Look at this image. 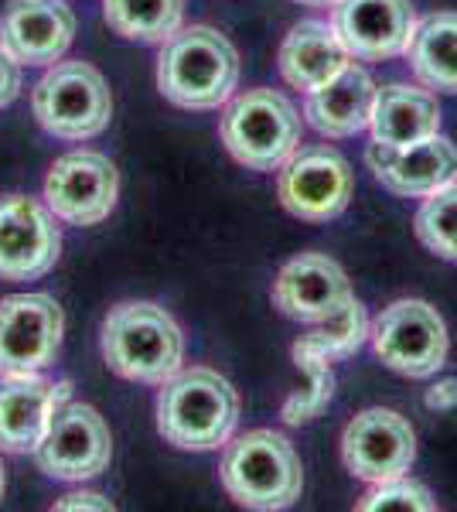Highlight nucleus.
Here are the masks:
<instances>
[{
  "instance_id": "8",
  "label": "nucleus",
  "mask_w": 457,
  "mask_h": 512,
  "mask_svg": "<svg viewBox=\"0 0 457 512\" xmlns=\"http://www.w3.org/2000/svg\"><path fill=\"white\" fill-rule=\"evenodd\" d=\"M113 458V437L96 407L62 403L35 448L38 468L55 482H89L103 475Z\"/></svg>"
},
{
  "instance_id": "22",
  "label": "nucleus",
  "mask_w": 457,
  "mask_h": 512,
  "mask_svg": "<svg viewBox=\"0 0 457 512\" xmlns=\"http://www.w3.org/2000/svg\"><path fill=\"white\" fill-rule=\"evenodd\" d=\"M406 55L423 86L457 96V11H437L417 21Z\"/></svg>"
},
{
  "instance_id": "10",
  "label": "nucleus",
  "mask_w": 457,
  "mask_h": 512,
  "mask_svg": "<svg viewBox=\"0 0 457 512\" xmlns=\"http://www.w3.org/2000/svg\"><path fill=\"white\" fill-rule=\"evenodd\" d=\"M277 192L290 216L304 222H328L348 209L355 178L348 161L331 147H297L294 158L280 168Z\"/></svg>"
},
{
  "instance_id": "24",
  "label": "nucleus",
  "mask_w": 457,
  "mask_h": 512,
  "mask_svg": "<svg viewBox=\"0 0 457 512\" xmlns=\"http://www.w3.org/2000/svg\"><path fill=\"white\" fill-rule=\"evenodd\" d=\"M365 338H369V315H365L362 301L352 297L342 311H335L331 318L311 325V332L301 335L297 342H304L307 349L324 355L328 362H338V359H348V355L359 352L365 345Z\"/></svg>"
},
{
  "instance_id": "6",
  "label": "nucleus",
  "mask_w": 457,
  "mask_h": 512,
  "mask_svg": "<svg viewBox=\"0 0 457 512\" xmlns=\"http://www.w3.org/2000/svg\"><path fill=\"white\" fill-rule=\"evenodd\" d=\"M31 110L45 134L58 140H93L110 127L113 96L103 72L89 62L58 59L38 79Z\"/></svg>"
},
{
  "instance_id": "27",
  "label": "nucleus",
  "mask_w": 457,
  "mask_h": 512,
  "mask_svg": "<svg viewBox=\"0 0 457 512\" xmlns=\"http://www.w3.org/2000/svg\"><path fill=\"white\" fill-rule=\"evenodd\" d=\"M359 509L362 512H379V509L434 512L437 502L420 482H413V478H406V475H396V478H386V482H376V489L359 502Z\"/></svg>"
},
{
  "instance_id": "18",
  "label": "nucleus",
  "mask_w": 457,
  "mask_h": 512,
  "mask_svg": "<svg viewBox=\"0 0 457 512\" xmlns=\"http://www.w3.org/2000/svg\"><path fill=\"white\" fill-rule=\"evenodd\" d=\"M379 185L403 198H427L457 181V147L447 137H427L410 147H379L365 154Z\"/></svg>"
},
{
  "instance_id": "26",
  "label": "nucleus",
  "mask_w": 457,
  "mask_h": 512,
  "mask_svg": "<svg viewBox=\"0 0 457 512\" xmlns=\"http://www.w3.org/2000/svg\"><path fill=\"white\" fill-rule=\"evenodd\" d=\"M413 229H417V239L430 253L457 263V181L423 198Z\"/></svg>"
},
{
  "instance_id": "11",
  "label": "nucleus",
  "mask_w": 457,
  "mask_h": 512,
  "mask_svg": "<svg viewBox=\"0 0 457 512\" xmlns=\"http://www.w3.org/2000/svg\"><path fill=\"white\" fill-rule=\"evenodd\" d=\"M116 195H120L116 164L99 151L65 154L45 178V205L58 222L69 226H99L110 219Z\"/></svg>"
},
{
  "instance_id": "19",
  "label": "nucleus",
  "mask_w": 457,
  "mask_h": 512,
  "mask_svg": "<svg viewBox=\"0 0 457 512\" xmlns=\"http://www.w3.org/2000/svg\"><path fill=\"white\" fill-rule=\"evenodd\" d=\"M372 103H376V82L362 65L348 62L335 79L307 93L304 117L321 137L345 140L369 127Z\"/></svg>"
},
{
  "instance_id": "16",
  "label": "nucleus",
  "mask_w": 457,
  "mask_h": 512,
  "mask_svg": "<svg viewBox=\"0 0 457 512\" xmlns=\"http://www.w3.org/2000/svg\"><path fill=\"white\" fill-rule=\"evenodd\" d=\"M69 379H45L41 373L0 376V451L35 454L48 424L62 403H69Z\"/></svg>"
},
{
  "instance_id": "3",
  "label": "nucleus",
  "mask_w": 457,
  "mask_h": 512,
  "mask_svg": "<svg viewBox=\"0 0 457 512\" xmlns=\"http://www.w3.org/2000/svg\"><path fill=\"white\" fill-rule=\"evenodd\" d=\"M103 359L110 373L130 383L161 386L185 362V335L161 304L127 301L103 321Z\"/></svg>"
},
{
  "instance_id": "4",
  "label": "nucleus",
  "mask_w": 457,
  "mask_h": 512,
  "mask_svg": "<svg viewBox=\"0 0 457 512\" xmlns=\"http://www.w3.org/2000/svg\"><path fill=\"white\" fill-rule=\"evenodd\" d=\"M222 489L246 509H287L301 499L304 465L301 454L280 431H246L236 441L229 437L219 465Z\"/></svg>"
},
{
  "instance_id": "28",
  "label": "nucleus",
  "mask_w": 457,
  "mask_h": 512,
  "mask_svg": "<svg viewBox=\"0 0 457 512\" xmlns=\"http://www.w3.org/2000/svg\"><path fill=\"white\" fill-rule=\"evenodd\" d=\"M21 93V62L0 45V106H11Z\"/></svg>"
},
{
  "instance_id": "15",
  "label": "nucleus",
  "mask_w": 457,
  "mask_h": 512,
  "mask_svg": "<svg viewBox=\"0 0 457 512\" xmlns=\"http://www.w3.org/2000/svg\"><path fill=\"white\" fill-rule=\"evenodd\" d=\"M352 284L331 256L301 253L273 280V308L290 321L318 325L352 301Z\"/></svg>"
},
{
  "instance_id": "31",
  "label": "nucleus",
  "mask_w": 457,
  "mask_h": 512,
  "mask_svg": "<svg viewBox=\"0 0 457 512\" xmlns=\"http://www.w3.org/2000/svg\"><path fill=\"white\" fill-rule=\"evenodd\" d=\"M297 4H304V7H335L338 0H297Z\"/></svg>"
},
{
  "instance_id": "25",
  "label": "nucleus",
  "mask_w": 457,
  "mask_h": 512,
  "mask_svg": "<svg viewBox=\"0 0 457 512\" xmlns=\"http://www.w3.org/2000/svg\"><path fill=\"white\" fill-rule=\"evenodd\" d=\"M294 362L307 376V386L301 393L290 396L284 403V410H280V417H284L287 424H307V420H314L331 403L335 376H331V362L314 349H307L304 342H294Z\"/></svg>"
},
{
  "instance_id": "13",
  "label": "nucleus",
  "mask_w": 457,
  "mask_h": 512,
  "mask_svg": "<svg viewBox=\"0 0 457 512\" xmlns=\"http://www.w3.org/2000/svg\"><path fill=\"white\" fill-rule=\"evenodd\" d=\"M342 458L359 482H386L410 472V465L417 461V434L410 420L396 410H362L342 434Z\"/></svg>"
},
{
  "instance_id": "9",
  "label": "nucleus",
  "mask_w": 457,
  "mask_h": 512,
  "mask_svg": "<svg viewBox=\"0 0 457 512\" xmlns=\"http://www.w3.org/2000/svg\"><path fill=\"white\" fill-rule=\"evenodd\" d=\"M62 308L52 294H11L0 301V376L45 373L62 349Z\"/></svg>"
},
{
  "instance_id": "17",
  "label": "nucleus",
  "mask_w": 457,
  "mask_h": 512,
  "mask_svg": "<svg viewBox=\"0 0 457 512\" xmlns=\"http://www.w3.org/2000/svg\"><path fill=\"white\" fill-rule=\"evenodd\" d=\"M76 38L65 0H11L0 14V45L21 65H55Z\"/></svg>"
},
{
  "instance_id": "5",
  "label": "nucleus",
  "mask_w": 457,
  "mask_h": 512,
  "mask_svg": "<svg viewBox=\"0 0 457 512\" xmlns=\"http://www.w3.org/2000/svg\"><path fill=\"white\" fill-rule=\"evenodd\" d=\"M219 134L226 151L249 171H280L301 147V113L284 93L246 89L229 99Z\"/></svg>"
},
{
  "instance_id": "23",
  "label": "nucleus",
  "mask_w": 457,
  "mask_h": 512,
  "mask_svg": "<svg viewBox=\"0 0 457 512\" xmlns=\"http://www.w3.org/2000/svg\"><path fill=\"white\" fill-rule=\"evenodd\" d=\"M103 18L120 38L164 45L185 24V0H103Z\"/></svg>"
},
{
  "instance_id": "29",
  "label": "nucleus",
  "mask_w": 457,
  "mask_h": 512,
  "mask_svg": "<svg viewBox=\"0 0 457 512\" xmlns=\"http://www.w3.org/2000/svg\"><path fill=\"white\" fill-rule=\"evenodd\" d=\"M55 509L58 512H69V509H99V512H106V509H113V502L103 499L99 492H72V495H65V499H58Z\"/></svg>"
},
{
  "instance_id": "1",
  "label": "nucleus",
  "mask_w": 457,
  "mask_h": 512,
  "mask_svg": "<svg viewBox=\"0 0 457 512\" xmlns=\"http://www.w3.org/2000/svg\"><path fill=\"white\" fill-rule=\"evenodd\" d=\"M239 424V393L209 366L178 369L157 393V431L178 451L226 448Z\"/></svg>"
},
{
  "instance_id": "14",
  "label": "nucleus",
  "mask_w": 457,
  "mask_h": 512,
  "mask_svg": "<svg viewBox=\"0 0 457 512\" xmlns=\"http://www.w3.org/2000/svg\"><path fill=\"white\" fill-rule=\"evenodd\" d=\"M331 28L352 59L382 62L410 48L417 14L410 0H338L331 7Z\"/></svg>"
},
{
  "instance_id": "30",
  "label": "nucleus",
  "mask_w": 457,
  "mask_h": 512,
  "mask_svg": "<svg viewBox=\"0 0 457 512\" xmlns=\"http://www.w3.org/2000/svg\"><path fill=\"white\" fill-rule=\"evenodd\" d=\"M427 407L430 410H454L457 407V379L454 376H447V379H440L437 386H430Z\"/></svg>"
},
{
  "instance_id": "12",
  "label": "nucleus",
  "mask_w": 457,
  "mask_h": 512,
  "mask_svg": "<svg viewBox=\"0 0 457 512\" xmlns=\"http://www.w3.org/2000/svg\"><path fill=\"white\" fill-rule=\"evenodd\" d=\"M62 233L45 202L31 195L0 198V280H38L58 263Z\"/></svg>"
},
{
  "instance_id": "21",
  "label": "nucleus",
  "mask_w": 457,
  "mask_h": 512,
  "mask_svg": "<svg viewBox=\"0 0 457 512\" xmlns=\"http://www.w3.org/2000/svg\"><path fill=\"white\" fill-rule=\"evenodd\" d=\"M280 76L287 86L301 89V93H314L328 79H335L338 72L352 62V55L345 52L342 38L335 35V28L324 21H301L290 28V35L280 45Z\"/></svg>"
},
{
  "instance_id": "7",
  "label": "nucleus",
  "mask_w": 457,
  "mask_h": 512,
  "mask_svg": "<svg viewBox=\"0 0 457 512\" xmlns=\"http://www.w3.org/2000/svg\"><path fill=\"white\" fill-rule=\"evenodd\" d=\"M372 349L386 369L410 379H430L447 362V325L420 297H403L382 308L369 325Z\"/></svg>"
},
{
  "instance_id": "2",
  "label": "nucleus",
  "mask_w": 457,
  "mask_h": 512,
  "mask_svg": "<svg viewBox=\"0 0 457 512\" xmlns=\"http://www.w3.org/2000/svg\"><path fill=\"white\" fill-rule=\"evenodd\" d=\"M239 86L236 45L209 28L191 24L161 45L157 59V89L181 110H219Z\"/></svg>"
},
{
  "instance_id": "32",
  "label": "nucleus",
  "mask_w": 457,
  "mask_h": 512,
  "mask_svg": "<svg viewBox=\"0 0 457 512\" xmlns=\"http://www.w3.org/2000/svg\"><path fill=\"white\" fill-rule=\"evenodd\" d=\"M0 499H4V461H0Z\"/></svg>"
},
{
  "instance_id": "20",
  "label": "nucleus",
  "mask_w": 457,
  "mask_h": 512,
  "mask_svg": "<svg viewBox=\"0 0 457 512\" xmlns=\"http://www.w3.org/2000/svg\"><path fill=\"white\" fill-rule=\"evenodd\" d=\"M372 144L379 147H410L420 140L440 134V106L430 89L420 86H393L376 89V103H372Z\"/></svg>"
}]
</instances>
